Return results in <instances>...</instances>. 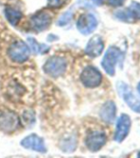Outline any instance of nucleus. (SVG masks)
Segmentation results:
<instances>
[{
	"instance_id": "1",
	"label": "nucleus",
	"mask_w": 140,
	"mask_h": 158,
	"mask_svg": "<svg viewBox=\"0 0 140 158\" xmlns=\"http://www.w3.org/2000/svg\"><path fill=\"white\" fill-rule=\"evenodd\" d=\"M4 94L11 102H21L29 94L26 83L19 78L11 77L4 83Z\"/></svg>"
},
{
	"instance_id": "2",
	"label": "nucleus",
	"mask_w": 140,
	"mask_h": 158,
	"mask_svg": "<svg viewBox=\"0 0 140 158\" xmlns=\"http://www.w3.org/2000/svg\"><path fill=\"white\" fill-rule=\"evenodd\" d=\"M44 71L52 77H59L67 70V60L60 55H53L46 61Z\"/></svg>"
},
{
	"instance_id": "3",
	"label": "nucleus",
	"mask_w": 140,
	"mask_h": 158,
	"mask_svg": "<svg viewBox=\"0 0 140 158\" xmlns=\"http://www.w3.org/2000/svg\"><path fill=\"white\" fill-rule=\"evenodd\" d=\"M8 55L15 63H24L30 57V49L23 41L15 40L11 44Z\"/></svg>"
},
{
	"instance_id": "4",
	"label": "nucleus",
	"mask_w": 140,
	"mask_h": 158,
	"mask_svg": "<svg viewBox=\"0 0 140 158\" xmlns=\"http://www.w3.org/2000/svg\"><path fill=\"white\" fill-rule=\"evenodd\" d=\"M123 57V54L121 51L116 47H110L104 57L102 59V67L109 75L112 76L115 73V66L118 61H120V58Z\"/></svg>"
},
{
	"instance_id": "5",
	"label": "nucleus",
	"mask_w": 140,
	"mask_h": 158,
	"mask_svg": "<svg viewBox=\"0 0 140 158\" xmlns=\"http://www.w3.org/2000/svg\"><path fill=\"white\" fill-rule=\"evenodd\" d=\"M116 88H117L118 94L125 101V103L134 111L140 114V100L134 94L133 89L130 88V86L124 82H119L117 83Z\"/></svg>"
},
{
	"instance_id": "6",
	"label": "nucleus",
	"mask_w": 140,
	"mask_h": 158,
	"mask_svg": "<svg viewBox=\"0 0 140 158\" xmlns=\"http://www.w3.org/2000/svg\"><path fill=\"white\" fill-rule=\"evenodd\" d=\"M80 80L86 88H96L102 82V74L96 68L88 66L81 73Z\"/></svg>"
},
{
	"instance_id": "7",
	"label": "nucleus",
	"mask_w": 140,
	"mask_h": 158,
	"mask_svg": "<svg viewBox=\"0 0 140 158\" xmlns=\"http://www.w3.org/2000/svg\"><path fill=\"white\" fill-rule=\"evenodd\" d=\"M19 118L15 112L11 110H3L0 114V130L4 132H14L19 126Z\"/></svg>"
},
{
	"instance_id": "8",
	"label": "nucleus",
	"mask_w": 140,
	"mask_h": 158,
	"mask_svg": "<svg viewBox=\"0 0 140 158\" xmlns=\"http://www.w3.org/2000/svg\"><path fill=\"white\" fill-rule=\"evenodd\" d=\"M107 141V136L103 131H92L88 133L85 143L87 148L92 152H98L102 147L105 145Z\"/></svg>"
},
{
	"instance_id": "9",
	"label": "nucleus",
	"mask_w": 140,
	"mask_h": 158,
	"mask_svg": "<svg viewBox=\"0 0 140 158\" xmlns=\"http://www.w3.org/2000/svg\"><path fill=\"white\" fill-rule=\"evenodd\" d=\"M52 17L49 10H42L31 17V26L36 31H44L52 23Z\"/></svg>"
},
{
	"instance_id": "10",
	"label": "nucleus",
	"mask_w": 140,
	"mask_h": 158,
	"mask_svg": "<svg viewBox=\"0 0 140 158\" xmlns=\"http://www.w3.org/2000/svg\"><path fill=\"white\" fill-rule=\"evenodd\" d=\"M77 30L84 35L91 33L97 27V20L91 14H84L80 15L76 22Z\"/></svg>"
},
{
	"instance_id": "11",
	"label": "nucleus",
	"mask_w": 140,
	"mask_h": 158,
	"mask_svg": "<svg viewBox=\"0 0 140 158\" xmlns=\"http://www.w3.org/2000/svg\"><path fill=\"white\" fill-rule=\"evenodd\" d=\"M131 129V118L128 114H121L116 124V129L114 133V140L118 143L123 142L128 134L130 132Z\"/></svg>"
},
{
	"instance_id": "12",
	"label": "nucleus",
	"mask_w": 140,
	"mask_h": 158,
	"mask_svg": "<svg viewBox=\"0 0 140 158\" xmlns=\"http://www.w3.org/2000/svg\"><path fill=\"white\" fill-rule=\"evenodd\" d=\"M21 145L26 149L32 150L38 152H46L44 141L36 134H31L21 141Z\"/></svg>"
},
{
	"instance_id": "13",
	"label": "nucleus",
	"mask_w": 140,
	"mask_h": 158,
	"mask_svg": "<svg viewBox=\"0 0 140 158\" xmlns=\"http://www.w3.org/2000/svg\"><path fill=\"white\" fill-rule=\"evenodd\" d=\"M103 50H104L103 39L100 36L95 35L89 40L85 49V52L87 55L91 56V57H97V56H99L102 53Z\"/></svg>"
},
{
	"instance_id": "14",
	"label": "nucleus",
	"mask_w": 140,
	"mask_h": 158,
	"mask_svg": "<svg viewBox=\"0 0 140 158\" xmlns=\"http://www.w3.org/2000/svg\"><path fill=\"white\" fill-rule=\"evenodd\" d=\"M99 115L101 119L109 125L114 121L116 115V106L113 101H107L102 106L99 111Z\"/></svg>"
},
{
	"instance_id": "15",
	"label": "nucleus",
	"mask_w": 140,
	"mask_h": 158,
	"mask_svg": "<svg viewBox=\"0 0 140 158\" xmlns=\"http://www.w3.org/2000/svg\"><path fill=\"white\" fill-rule=\"evenodd\" d=\"M5 16L7 17L8 21L13 26H16L20 19L22 18V13L16 8L14 7H7L5 9Z\"/></svg>"
},
{
	"instance_id": "16",
	"label": "nucleus",
	"mask_w": 140,
	"mask_h": 158,
	"mask_svg": "<svg viewBox=\"0 0 140 158\" xmlns=\"http://www.w3.org/2000/svg\"><path fill=\"white\" fill-rule=\"evenodd\" d=\"M75 146H76V139L74 137L73 135H70L67 136L65 139H63L62 144H61V149L65 152H73L75 150Z\"/></svg>"
},
{
	"instance_id": "17",
	"label": "nucleus",
	"mask_w": 140,
	"mask_h": 158,
	"mask_svg": "<svg viewBox=\"0 0 140 158\" xmlns=\"http://www.w3.org/2000/svg\"><path fill=\"white\" fill-rule=\"evenodd\" d=\"M114 15H115V17H117L118 19L125 21V22H134V18L133 17L132 14L130 13V10L128 9L117 10V12L114 14Z\"/></svg>"
},
{
	"instance_id": "18",
	"label": "nucleus",
	"mask_w": 140,
	"mask_h": 158,
	"mask_svg": "<svg viewBox=\"0 0 140 158\" xmlns=\"http://www.w3.org/2000/svg\"><path fill=\"white\" fill-rule=\"evenodd\" d=\"M134 18H140V4L138 2H133L128 9Z\"/></svg>"
},
{
	"instance_id": "19",
	"label": "nucleus",
	"mask_w": 140,
	"mask_h": 158,
	"mask_svg": "<svg viewBox=\"0 0 140 158\" xmlns=\"http://www.w3.org/2000/svg\"><path fill=\"white\" fill-rule=\"evenodd\" d=\"M68 0H47V4H48V7L51 9H58L61 8L62 6H64L67 3Z\"/></svg>"
},
{
	"instance_id": "20",
	"label": "nucleus",
	"mask_w": 140,
	"mask_h": 158,
	"mask_svg": "<svg viewBox=\"0 0 140 158\" xmlns=\"http://www.w3.org/2000/svg\"><path fill=\"white\" fill-rule=\"evenodd\" d=\"M23 122L26 123V125H32L34 122V114L31 110H27L23 114Z\"/></svg>"
},
{
	"instance_id": "21",
	"label": "nucleus",
	"mask_w": 140,
	"mask_h": 158,
	"mask_svg": "<svg viewBox=\"0 0 140 158\" xmlns=\"http://www.w3.org/2000/svg\"><path fill=\"white\" fill-rule=\"evenodd\" d=\"M29 43H30V45H31V48H32V50L36 52V53H38V52H41V50L43 49H45L46 47H44V48H40L42 45H40L37 41H36V39H33V38H29ZM48 50V49H47Z\"/></svg>"
},
{
	"instance_id": "22",
	"label": "nucleus",
	"mask_w": 140,
	"mask_h": 158,
	"mask_svg": "<svg viewBox=\"0 0 140 158\" xmlns=\"http://www.w3.org/2000/svg\"><path fill=\"white\" fill-rule=\"evenodd\" d=\"M71 19H72V12H68L61 16V18L58 20L57 24L59 26H64V25L68 24L69 22L71 21Z\"/></svg>"
},
{
	"instance_id": "23",
	"label": "nucleus",
	"mask_w": 140,
	"mask_h": 158,
	"mask_svg": "<svg viewBox=\"0 0 140 158\" xmlns=\"http://www.w3.org/2000/svg\"><path fill=\"white\" fill-rule=\"evenodd\" d=\"M125 2V0H108V3L111 5V6H113V7H119V6H122Z\"/></svg>"
},
{
	"instance_id": "24",
	"label": "nucleus",
	"mask_w": 140,
	"mask_h": 158,
	"mask_svg": "<svg viewBox=\"0 0 140 158\" xmlns=\"http://www.w3.org/2000/svg\"><path fill=\"white\" fill-rule=\"evenodd\" d=\"M93 4H95L96 6H101L104 2V0H92Z\"/></svg>"
},
{
	"instance_id": "25",
	"label": "nucleus",
	"mask_w": 140,
	"mask_h": 158,
	"mask_svg": "<svg viewBox=\"0 0 140 158\" xmlns=\"http://www.w3.org/2000/svg\"><path fill=\"white\" fill-rule=\"evenodd\" d=\"M137 91H138V93L140 94V82H139V84L137 85Z\"/></svg>"
},
{
	"instance_id": "26",
	"label": "nucleus",
	"mask_w": 140,
	"mask_h": 158,
	"mask_svg": "<svg viewBox=\"0 0 140 158\" xmlns=\"http://www.w3.org/2000/svg\"><path fill=\"white\" fill-rule=\"evenodd\" d=\"M137 157H140V152H138V154H137Z\"/></svg>"
}]
</instances>
